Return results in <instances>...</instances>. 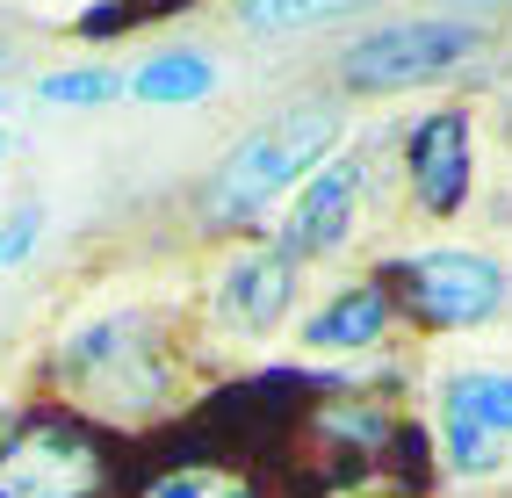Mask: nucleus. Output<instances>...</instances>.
I'll return each mask as SVG.
<instances>
[{"instance_id": "obj_10", "label": "nucleus", "mask_w": 512, "mask_h": 498, "mask_svg": "<svg viewBox=\"0 0 512 498\" xmlns=\"http://www.w3.org/2000/svg\"><path fill=\"white\" fill-rule=\"evenodd\" d=\"M440 405L476 419L484 434L512 441V369H455V376H440Z\"/></svg>"}, {"instance_id": "obj_11", "label": "nucleus", "mask_w": 512, "mask_h": 498, "mask_svg": "<svg viewBox=\"0 0 512 498\" xmlns=\"http://www.w3.org/2000/svg\"><path fill=\"white\" fill-rule=\"evenodd\" d=\"M375 8V0H231V15L253 29V37H289V29H325Z\"/></svg>"}, {"instance_id": "obj_18", "label": "nucleus", "mask_w": 512, "mask_h": 498, "mask_svg": "<svg viewBox=\"0 0 512 498\" xmlns=\"http://www.w3.org/2000/svg\"><path fill=\"white\" fill-rule=\"evenodd\" d=\"M0 166H8V130H0Z\"/></svg>"}, {"instance_id": "obj_3", "label": "nucleus", "mask_w": 512, "mask_h": 498, "mask_svg": "<svg viewBox=\"0 0 512 498\" xmlns=\"http://www.w3.org/2000/svg\"><path fill=\"white\" fill-rule=\"evenodd\" d=\"M397 296L412 304L419 325L469 332V325H491L512 304V275L476 246H426L397 268Z\"/></svg>"}, {"instance_id": "obj_4", "label": "nucleus", "mask_w": 512, "mask_h": 498, "mask_svg": "<svg viewBox=\"0 0 512 498\" xmlns=\"http://www.w3.org/2000/svg\"><path fill=\"white\" fill-rule=\"evenodd\" d=\"M361 195H368L361 152H332L325 166H311V181L282 203L275 246H282L289 260H332V253H347L354 224H361Z\"/></svg>"}, {"instance_id": "obj_14", "label": "nucleus", "mask_w": 512, "mask_h": 498, "mask_svg": "<svg viewBox=\"0 0 512 498\" xmlns=\"http://www.w3.org/2000/svg\"><path fill=\"white\" fill-rule=\"evenodd\" d=\"M37 239H44V210H15V217H0V275L22 268V260L37 253Z\"/></svg>"}, {"instance_id": "obj_19", "label": "nucleus", "mask_w": 512, "mask_h": 498, "mask_svg": "<svg viewBox=\"0 0 512 498\" xmlns=\"http://www.w3.org/2000/svg\"><path fill=\"white\" fill-rule=\"evenodd\" d=\"M8 419H15V412H8V405H0V426H8Z\"/></svg>"}, {"instance_id": "obj_6", "label": "nucleus", "mask_w": 512, "mask_h": 498, "mask_svg": "<svg viewBox=\"0 0 512 498\" xmlns=\"http://www.w3.org/2000/svg\"><path fill=\"white\" fill-rule=\"evenodd\" d=\"M210 304L231 332H275L289 311H296V260L282 246H246V253H231L224 260V275L210 289Z\"/></svg>"}, {"instance_id": "obj_8", "label": "nucleus", "mask_w": 512, "mask_h": 498, "mask_svg": "<svg viewBox=\"0 0 512 498\" xmlns=\"http://www.w3.org/2000/svg\"><path fill=\"white\" fill-rule=\"evenodd\" d=\"M390 318H397V296L383 282H339L325 304L296 325V340L311 354H361L390 332Z\"/></svg>"}, {"instance_id": "obj_7", "label": "nucleus", "mask_w": 512, "mask_h": 498, "mask_svg": "<svg viewBox=\"0 0 512 498\" xmlns=\"http://www.w3.org/2000/svg\"><path fill=\"white\" fill-rule=\"evenodd\" d=\"M87 491H94V448L73 426H37L0 455V498H87Z\"/></svg>"}, {"instance_id": "obj_17", "label": "nucleus", "mask_w": 512, "mask_h": 498, "mask_svg": "<svg viewBox=\"0 0 512 498\" xmlns=\"http://www.w3.org/2000/svg\"><path fill=\"white\" fill-rule=\"evenodd\" d=\"M217 498H253V491H246V484H231V491H217Z\"/></svg>"}, {"instance_id": "obj_20", "label": "nucleus", "mask_w": 512, "mask_h": 498, "mask_svg": "<svg viewBox=\"0 0 512 498\" xmlns=\"http://www.w3.org/2000/svg\"><path fill=\"white\" fill-rule=\"evenodd\" d=\"M0 109H8V94H0Z\"/></svg>"}, {"instance_id": "obj_9", "label": "nucleus", "mask_w": 512, "mask_h": 498, "mask_svg": "<svg viewBox=\"0 0 512 498\" xmlns=\"http://www.w3.org/2000/svg\"><path fill=\"white\" fill-rule=\"evenodd\" d=\"M217 80H224V65L210 51L166 44V51H145L123 73V94H130V102H145V109H195V102H210V94H217Z\"/></svg>"}, {"instance_id": "obj_1", "label": "nucleus", "mask_w": 512, "mask_h": 498, "mask_svg": "<svg viewBox=\"0 0 512 498\" xmlns=\"http://www.w3.org/2000/svg\"><path fill=\"white\" fill-rule=\"evenodd\" d=\"M339 138H347V109L339 102H289V109H275L210 166V181H202V195H195L202 224L210 231L260 224L267 210H282L289 195L311 181V166H325L339 152Z\"/></svg>"}, {"instance_id": "obj_12", "label": "nucleus", "mask_w": 512, "mask_h": 498, "mask_svg": "<svg viewBox=\"0 0 512 498\" xmlns=\"http://www.w3.org/2000/svg\"><path fill=\"white\" fill-rule=\"evenodd\" d=\"M440 462H448V477H498V462H505V441L498 434H484L476 419H462V412H448L440 405Z\"/></svg>"}, {"instance_id": "obj_15", "label": "nucleus", "mask_w": 512, "mask_h": 498, "mask_svg": "<svg viewBox=\"0 0 512 498\" xmlns=\"http://www.w3.org/2000/svg\"><path fill=\"white\" fill-rule=\"evenodd\" d=\"M145 498H217L210 491V477H195V470H181V477H159Z\"/></svg>"}, {"instance_id": "obj_5", "label": "nucleus", "mask_w": 512, "mask_h": 498, "mask_svg": "<svg viewBox=\"0 0 512 498\" xmlns=\"http://www.w3.org/2000/svg\"><path fill=\"white\" fill-rule=\"evenodd\" d=\"M404 181H412V203L426 217H455L469 203V181H476L469 109H433L412 123V138H404Z\"/></svg>"}, {"instance_id": "obj_16", "label": "nucleus", "mask_w": 512, "mask_h": 498, "mask_svg": "<svg viewBox=\"0 0 512 498\" xmlns=\"http://www.w3.org/2000/svg\"><path fill=\"white\" fill-rule=\"evenodd\" d=\"M484 8H505V0H440V15H462V22H476Z\"/></svg>"}, {"instance_id": "obj_13", "label": "nucleus", "mask_w": 512, "mask_h": 498, "mask_svg": "<svg viewBox=\"0 0 512 498\" xmlns=\"http://www.w3.org/2000/svg\"><path fill=\"white\" fill-rule=\"evenodd\" d=\"M37 102H51V109H109V102H123V73L116 65H58V73L37 80Z\"/></svg>"}, {"instance_id": "obj_2", "label": "nucleus", "mask_w": 512, "mask_h": 498, "mask_svg": "<svg viewBox=\"0 0 512 498\" xmlns=\"http://www.w3.org/2000/svg\"><path fill=\"white\" fill-rule=\"evenodd\" d=\"M484 51V29L462 22V15H397V22H375L332 58V80L347 94H412L462 73V65Z\"/></svg>"}]
</instances>
